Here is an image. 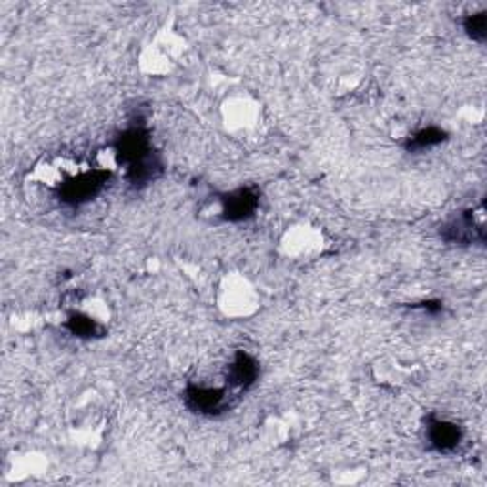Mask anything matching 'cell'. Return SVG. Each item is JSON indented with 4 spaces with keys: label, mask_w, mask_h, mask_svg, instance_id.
<instances>
[{
    "label": "cell",
    "mask_w": 487,
    "mask_h": 487,
    "mask_svg": "<svg viewBox=\"0 0 487 487\" xmlns=\"http://www.w3.org/2000/svg\"><path fill=\"white\" fill-rule=\"evenodd\" d=\"M115 164L126 167V179L132 187H143L162 176L164 166L153 149V139L145 124H134L122 132L111 153Z\"/></svg>",
    "instance_id": "1"
},
{
    "label": "cell",
    "mask_w": 487,
    "mask_h": 487,
    "mask_svg": "<svg viewBox=\"0 0 487 487\" xmlns=\"http://www.w3.org/2000/svg\"><path fill=\"white\" fill-rule=\"evenodd\" d=\"M66 330L78 339H97L107 333V328H105L96 316L80 310L69 314V319L66 320Z\"/></svg>",
    "instance_id": "8"
},
{
    "label": "cell",
    "mask_w": 487,
    "mask_h": 487,
    "mask_svg": "<svg viewBox=\"0 0 487 487\" xmlns=\"http://www.w3.org/2000/svg\"><path fill=\"white\" fill-rule=\"evenodd\" d=\"M461 427L451 421L429 415L427 419V440L431 450L438 453H451L461 443Z\"/></svg>",
    "instance_id": "6"
},
{
    "label": "cell",
    "mask_w": 487,
    "mask_h": 487,
    "mask_svg": "<svg viewBox=\"0 0 487 487\" xmlns=\"http://www.w3.org/2000/svg\"><path fill=\"white\" fill-rule=\"evenodd\" d=\"M261 193L256 187H240L219 198V216L223 221L240 223L256 216Z\"/></svg>",
    "instance_id": "4"
},
{
    "label": "cell",
    "mask_w": 487,
    "mask_h": 487,
    "mask_svg": "<svg viewBox=\"0 0 487 487\" xmlns=\"http://www.w3.org/2000/svg\"><path fill=\"white\" fill-rule=\"evenodd\" d=\"M259 377V364L258 360L253 358L251 354L238 350L235 354V360H232V364L228 366V385L237 391H248L253 385H256V380Z\"/></svg>",
    "instance_id": "7"
},
{
    "label": "cell",
    "mask_w": 487,
    "mask_h": 487,
    "mask_svg": "<svg viewBox=\"0 0 487 487\" xmlns=\"http://www.w3.org/2000/svg\"><path fill=\"white\" fill-rule=\"evenodd\" d=\"M446 139H448V134L441 128H438V126H429V128H421L415 134H411L404 143V149L408 153H421V151H427V149H432V147L441 145Z\"/></svg>",
    "instance_id": "9"
},
{
    "label": "cell",
    "mask_w": 487,
    "mask_h": 487,
    "mask_svg": "<svg viewBox=\"0 0 487 487\" xmlns=\"http://www.w3.org/2000/svg\"><path fill=\"white\" fill-rule=\"evenodd\" d=\"M440 235L450 244H459V246L483 244L485 242L483 206H480V209L461 211L457 218H453L441 227Z\"/></svg>",
    "instance_id": "3"
},
{
    "label": "cell",
    "mask_w": 487,
    "mask_h": 487,
    "mask_svg": "<svg viewBox=\"0 0 487 487\" xmlns=\"http://www.w3.org/2000/svg\"><path fill=\"white\" fill-rule=\"evenodd\" d=\"M415 309H422V310H427V312H431V314H438L441 309H443V305H441V301H422V303H419V305H413Z\"/></svg>",
    "instance_id": "11"
},
{
    "label": "cell",
    "mask_w": 487,
    "mask_h": 487,
    "mask_svg": "<svg viewBox=\"0 0 487 487\" xmlns=\"http://www.w3.org/2000/svg\"><path fill=\"white\" fill-rule=\"evenodd\" d=\"M109 169H105L103 166L86 169V172H78L76 176H71L59 183L57 198L59 202L73 208L86 204L101 193L103 187L109 181Z\"/></svg>",
    "instance_id": "2"
},
{
    "label": "cell",
    "mask_w": 487,
    "mask_h": 487,
    "mask_svg": "<svg viewBox=\"0 0 487 487\" xmlns=\"http://www.w3.org/2000/svg\"><path fill=\"white\" fill-rule=\"evenodd\" d=\"M462 27L467 35L476 42H485L487 36V12L471 14L462 19Z\"/></svg>",
    "instance_id": "10"
},
{
    "label": "cell",
    "mask_w": 487,
    "mask_h": 487,
    "mask_svg": "<svg viewBox=\"0 0 487 487\" xmlns=\"http://www.w3.org/2000/svg\"><path fill=\"white\" fill-rule=\"evenodd\" d=\"M185 406L198 415H218L228 406L227 389H211L200 385H188L185 389Z\"/></svg>",
    "instance_id": "5"
}]
</instances>
